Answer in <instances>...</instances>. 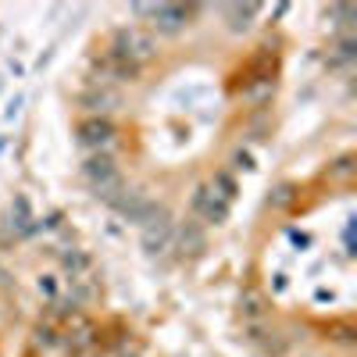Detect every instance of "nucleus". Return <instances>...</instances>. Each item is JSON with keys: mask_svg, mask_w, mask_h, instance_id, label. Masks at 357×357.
I'll return each instance as SVG.
<instances>
[{"mask_svg": "<svg viewBox=\"0 0 357 357\" xmlns=\"http://www.w3.org/2000/svg\"><path fill=\"white\" fill-rule=\"evenodd\" d=\"M154 50H158L154 36L143 33V29H122V33L114 36V47H111V54H118L122 61H129V65H136V68H139L143 61H151Z\"/></svg>", "mask_w": 357, "mask_h": 357, "instance_id": "nucleus-4", "label": "nucleus"}, {"mask_svg": "<svg viewBox=\"0 0 357 357\" xmlns=\"http://www.w3.org/2000/svg\"><path fill=\"white\" fill-rule=\"evenodd\" d=\"M82 175L89 178V183H93V190H97V197H100L104 204H111L118 193L126 190L122 175H118V168H114V158H111L107 151L89 154V158L82 161Z\"/></svg>", "mask_w": 357, "mask_h": 357, "instance_id": "nucleus-1", "label": "nucleus"}, {"mask_svg": "<svg viewBox=\"0 0 357 357\" xmlns=\"http://www.w3.org/2000/svg\"><path fill=\"white\" fill-rule=\"evenodd\" d=\"M40 293H47V296H54L57 293V286H54V279L47 275V279H40Z\"/></svg>", "mask_w": 357, "mask_h": 357, "instance_id": "nucleus-13", "label": "nucleus"}, {"mask_svg": "<svg viewBox=\"0 0 357 357\" xmlns=\"http://www.w3.org/2000/svg\"><path fill=\"white\" fill-rule=\"evenodd\" d=\"M11 225H15V232H29V229H33V225H29V200L25 197H18L15 200V211H11Z\"/></svg>", "mask_w": 357, "mask_h": 357, "instance_id": "nucleus-9", "label": "nucleus"}, {"mask_svg": "<svg viewBox=\"0 0 357 357\" xmlns=\"http://www.w3.org/2000/svg\"><path fill=\"white\" fill-rule=\"evenodd\" d=\"M111 207H114V211L122 215L126 222H136V225H143V229L165 215L161 207H158L151 197H143L139 190H122V193H118V197L111 200Z\"/></svg>", "mask_w": 357, "mask_h": 357, "instance_id": "nucleus-3", "label": "nucleus"}, {"mask_svg": "<svg viewBox=\"0 0 357 357\" xmlns=\"http://www.w3.org/2000/svg\"><path fill=\"white\" fill-rule=\"evenodd\" d=\"M178 243H183V250L197 254V250H204V236H200L197 225H186V229H183V240H178Z\"/></svg>", "mask_w": 357, "mask_h": 357, "instance_id": "nucleus-10", "label": "nucleus"}, {"mask_svg": "<svg viewBox=\"0 0 357 357\" xmlns=\"http://www.w3.org/2000/svg\"><path fill=\"white\" fill-rule=\"evenodd\" d=\"M132 11L143 15V18H151V25L158 29V33H168V36L178 33V29H186L190 18L197 15L193 4H136Z\"/></svg>", "mask_w": 357, "mask_h": 357, "instance_id": "nucleus-2", "label": "nucleus"}, {"mask_svg": "<svg viewBox=\"0 0 357 357\" xmlns=\"http://www.w3.org/2000/svg\"><path fill=\"white\" fill-rule=\"evenodd\" d=\"M354 47H357V43H354L350 36H343V40H340V47H336V61H340V65L354 61Z\"/></svg>", "mask_w": 357, "mask_h": 357, "instance_id": "nucleus-12", "label": "nucleus"}, {"mask_svg": "<svg viewBox=\"0 0 357 357\" xmlns=\"http://www.w3.org/2000/svg\"><path fill=\"white\" fill-rule=\"evenodd\" d=\"M289 200H293V193H289V186H282V190L275 193V200H272V204H289Z\"/></svg>", "mask_w": 357, "mask_h": 357, "instance_id": "nucleus-14", "label": "nucleus"}, {"mask_svg": "<svg viewBox=\"0 0 357 357\" xmlns=\"http://www.w3.org/2000/svg\"><path fill=\"white\" fill-rule=\"evenodd\" d=\"M172 236H175V225L168 222V215H161L158 222H151L143 229V250L146 254H165L172 247Z\"/></svg>", "mask_w": 357, "mask_h": 357, "instance_id": "nucleus-7", "label": "nucleus"}, {"mask_svg": "<svg viewBox=\"0 0 357 357\" xmlns=\"http://www.w3.org/2000/svg\"><path fill=\"white\" fill-rule=\"evenodd\" d=\"M257 4H229L225 8V18H229V29L232 33H247V29L254 25V18H257Z\"/></svg>", "mask_w": 357, "mask_h": 357, "instance_id": "nucleus-8", "label": "nucleus"}, {"mask_svg": "<svg viewBox=\"0 0 357 357\" xmlns=\"http://www.w3.org/2000/svg\"><path fill=\"white\" fill-rule=\"evenodd\" d=\"M211 190L218 193V197H225L229 204H232V197H236V183H232V175H215V183H211Z\"/></svg>", "mask_w": 357, "mask_h": 357, "instance_id": "nucleus-11", "label": "nucleus"}, {"mask_svg": "<svg viewBox=\"0 0 357 357\" xmlns=\"http://www.w3.org/2000/svg\"><path fill=\"white\" fill-rule=\"evenodd\" d=\"M347 172H350V158H340L336 161V175H347Z\"/></svg>", "mask_w": 357, "mask_h": 357, "instance_id": "nucleus-16", "label": "nucleus"}, {"mask_svg": "<svg viewBox=\"0 0 357 357\" xmlns=\"http://www.w3.org/2000/svg\"><path fill=\"white\" fill-rule=\"evenodd\" d=\"M114 139V126L107 122V118L93 114V118H86V122L79 126V146H86V151H107Z\"/></svg>", "mask_w": 357, "mask_h": 357, "instance_id": "nucleus-6", "label": "nucleus"}, {"mask_svg": "<svg viewBox=\"0 0 357 357\" xmlns=\"http://www.w3.org/2000/svg\"><path fill=\"white\" fill-rule=\"evenodd\" d=\"M236 168H254V165H250V154H243V151L236 154Z\"/></svg>", "mask_w": 357, "mask_h": 357, "instance_id": "nucleus-15", "label": "nucleus"}, {"mask_svg": "<svg viewBox=\"0 0 357 357\" xmlns=\"http://www.w3.org/2000/svg\"><path fill=\"white\" fill-rule=\"evenodd\" d=\"M193 215H197L200 222H207V225H222V222L229 218V200L218 197L211 186H200V190L193 193Z\"/></svg>", "mask_w": 357, "mask_h": 357, "instance_id": "nucleus-5", "label": "nucleus"}]
</instances>
